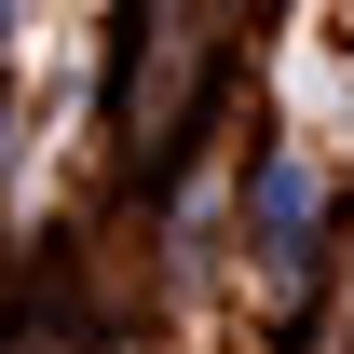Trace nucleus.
<instances>
[{"mask_svg": "<svg viewBox=\"0 0 354 354\" xmlns=\"http://www.w3.org/2000/svg\"><path fill=\"white\" fill-rule=\"evenodd\" d=\"M232 68V0H123V68H109V136L136 177H164L205 123V82Z\"/></svg>", "mask_w": 354, "mask_h": 354, "instance_id": "nucleus-1", "label": "nucleus"}, {"mask_svg": "<svg viewBox=\"0 0 354 354\" xmlns=\"http://www.w3.org/2000/svg\"><path fill=\"white\" fill-rule=\"evenodd\" d=\"M313 232H327V191H313V164L272 150L259 164V259L286 272V286H313Z\"/></svg>", "mask_w": 354, "mask_h": 354, "instance_id": "nucleus-2", "label": "nucleus"}]
</instances>
